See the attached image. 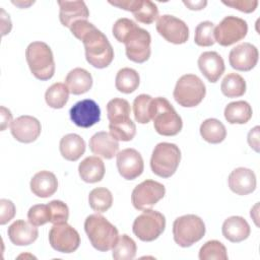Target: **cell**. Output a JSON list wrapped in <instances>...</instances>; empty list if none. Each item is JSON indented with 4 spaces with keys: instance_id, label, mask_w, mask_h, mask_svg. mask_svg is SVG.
Here are the masks:
<instances>
[{
    "instance_id": "obj_28",
    "label": "cell",
    "mask_w": 260,
    "mask_h": 260,
    "mask_svg": "<svg viewBox=\"0 0 260 260\" xmlns=\"http://www.w3.org/2000/svg\"><path fill=\"white\" fill-rule=\"evenodd\" d=\"M105 164L99 156H87L78 166V173L82 181L96 183L105 176Z\"/></svg>"
},
{
    "instance_id": "obj_7",
    "label": "cell",
    "mask_w": 260,
    "mask_h": 260,
    "mask_svg": "<svg viewBox=\"0 0 260 260\" xmlns=\"http://www.w3.org/2000/svg\"><path fill=\"white\" fill-rule=\"evenodd\" d=\"M203 220L195 214L179 216L173 223L174 241L180 247L187 248L200 241L205 235Z\"/></svg>"
},
{
    "instance_id": "obj_4",
    "label": "cell",
    "mask_w": 260,
    "mask_h": 260,
    "mask_svg": "<svg viewBox=\"0 0 260 260\" xmlns=\"http://www.w3.org/2000/svg\"><path fill=\"white\" fill-rule=\"evenodd\" d=\"M151 119L154 130L162 136H175L183 127V121L172 104L162 96L152 99Z\"/></svg>"
},
{
    "instance_id": "obj_18",
    "label": "cell",
    "mask_w": 260,
    "mask_h": 260,
    "mask_svg": "<svg viewBox=\"0 0 260 260\" xmlns=\"http://www.w3.org/2000/svg\"><path fill=\"white\" fill-rule=\"evenodd\" d=\"M42 131L40 121L28 115L17 117L11 124V134L19 142L31 143L38 139Z\"/></svg>"
},
{
    "instance_id": "obj_13",
    "label": "cell",
    "mask_w": 260,
    "mask_h": 260,
    "mask_svg": "<svg viewBox=\"0 0 260 260\" xmlns=\"http://www.w3.org/2000/svg\"><path fill=\"white\" fill-rule=\"evenodd\" d=\"M157 32L169 43L181 45L189 39V28L187 24L174 15L164 14L156 21Z\"/></svg>"
},
{
    "instance_id": "obj_11",
    "label": "cell",
    "mask_w": 260,
    "mask_h": 260,
    "mask_svg": "<svg viewBox=\"0 0 260 260\" xmlns=\"http://www.w3.org/2000/svg\"><path fill=\"white\" fill-rule=\"evenodd\" d=\"M51 247L60 253H73L80 245L78 232L67 222L55 223L49 232Z\"/></svg>"
},
{
    "instance_id": "obj_47",
    "label": "cell",
    "mask_w": 260,
    "mask_h": 260,
    "mask_svg": "<svg viewBox=\"0 0 260 260\" xmlns=\"http://www.w3.org/2000/svg\"><path fill=\"white\" fill-rule=\"evenodd\" d=\"M183 3L190 9V10H201L207 5V1H183Z\"/></svg>"
},
{
    "instance_id": "obj_32",
    "label": "cell",
    "mask_w": 260,
    "mask_h": 260,
    "mask_svg": "<svg viewBox=\"0 0 260 260\" xmlns=\"http://www.w3.org/2000/svg\"><path fill=\"white\" fill-rule=\"evenodd\" d=\"M88 203L92 210L98 213L106 212L112 207L113 195L111 191L104 187L94 188L89 192Z\"/></svg>"
},
{
    "instance_id": "obj_10",
    "label": "cell",
    "mask_w": 260,
    "mask_h": 260,
    "mask_svg": "<svg viewBox=\"0 0 260 260\" xmlns=\"http://www.w3.org/2000/svg\"><path fill=\"white\" fill-rule=\"evenodd\" d=\"M248 32L247 21L243 18L230 15L225 16L214 27V40L220 46L228 47L242 41Z\"/></svg>"
},
{
    "instance_id": "obj_15",
    "label": "cell",
    "mask_w": 260,
    "mask_h": 260,
    "mask_svg": "<svg viewBox=\"0 0 260 260\" xmlns=\"http://www.w3.org/2000/svg\"><path fill=\"white\" fill-rule=\"evenodd\" d=\"M71 121L78 127L89 128L100 122L101 109L99 105L90 99L77 102L69 111Z\"/></svg>"
},
{
    "instance_id": "obj_2",
    "label": "cell",
    "mask_w": 260,
    "mask_h": 260,
    "mask_svg": "<svg viewBox=\"0 0 260 260\" xmlns=\"http://www.w3.org/2000/svg\"><path fill=\"white\" fill-rule=\"evenodd\" d=\"M113 36L125 44L126 56L135 63H144L151 54L150 34L129 18H119L113 25Z\"/></svg>"
},
{
    "instance_id": "obj_26",
    "label": "cell",
    "mask_w": 260,
    "mask_h": 260,
    "mask_svg": "<svg viewBox=\"0 0 260 260\" xmlns=\"http://www.w3.org/2000/svg\"><path fill=\"white\" fill-rule=\"evenodd\" d=\"M65 84L72 94H83L91 88L92 76L87 70L77 67L69 71L65 78Z\"/></svg>"
},
{
    "instance_id": "obj_48",
    "label": "cell",
    "mask_w": 260,
    "mask_h": 260,
    "mask_svg": "<svg viewBox=\"0 0 260 260\" xmlns=\"http://www.w3.org/2000/svg\"><path fill=\"white\" fill-rule=\"evenodd\" d=\"M12 3L14 4V5H16V6H18V7H20V8H26V7H28L29 5H31V4H34L35 3V1H28L27 3H25V2H23V1H12Z\"/></svg>"
},
{
    "instance_id": "obj_14",
    "label": "cell",
    "mask_w": 260,
    "mask_h": 260,
    "mask_svg": "<svg viewBox=\"0 0 260 260\" xmlns=\"http://www.w3.org/2000/svg\"><path fill=\"white\" fill-rule=\"evenodd\" d=\"M109 3L132 12L135 19L141 23L150 24L158 17L157 6L150 0H114Z\"/></svg>"
},
{
    "instance_id": "obj_41",
    "label": "cell",
    "mask_w": 260,
    "mask_h": 260,
    "mask_svg": "<svg viewBox=\"0 0 260 260\" xmlns=\"http://www.w3.org/2000/svg\"><path fill=\"white\" fill-rule=\"evenodd\" d=\"M28 221L36 225H44L51 220V212L48 204H36L32 205L27 212Z\"/></svg>"
},
{
    "instance_id": "obj_8",
    "label": "cell",
    "mask_w": 260,
    "mask_h": 260,
    "mask_svg": "<svg viewBox=\"0 0 260 260\" xmlns=\"http://www.w3.org/2000/svg\"><path fill=\"white\" fill-rule=\"evenodd\" d=\"M206 94L203 81L195 74L182 75L175 86L173 96L182 107L193 108L198 106Z\"/></svg>"
},
{
    "instance_id": "obj_1",
    "label": "cell",
    "mask_w": 260,
    "mask_h": 260,
    "mask_svg": "<svg viewBox=\"0 0 260 260\" xmlns=\"http://www.w3.org/2000/svg\"><path fill=\"white\" fill-rule=\"evenodd\" d=\"M83 43L86 61L94 68L108 67L114 59V50L108 38L87 20L75 21L69 28Z\"/></svg>"
},
{
    "instance_id": "obj_42",
    "label": "cell",
    "mask_w": 260,
    "mask_h": 260,
    "mask_svg": "<svg viewBox=\"0 0 260 260\" xmlns=\"http://www.w3.org/2000/svg\"><path fill=\"white\" fill-rule=\"evenodd\" d=\"M50 212H51V220L53 224L67 222L69 217V208L68 206L61 200H52L48 203Z\"/></svg>"
},
{
    "instance_id": "obj_20",
    "label": "cell",
    "mask_w": 260,
    "mask_h": 260,
    "mask_svg": "<svg viewBox=\"0 0 260 260\" xmlns=\"http://www.w3.org/2000/svg\"><path fill=\"white\" fill-rule=\"evenodd\" d=\"M229 187L238 195H248L256 189L255 173L247 168H237L229 176Z\"/></svg>"
},
{
    "instance_id": "obj_24",
    "label": "cell",
    "mask_w": 260,
    "mask_h": 260,
    "mask_svg": "<svg viewBox=\"0 0 260 260\" xmlns=\"http://www.w3.org/2000/svg\"><path fill=\"white\" fill-rule=\"evenodd\" d=\"M222 236L232 243H240L246 240L251 233L250 225L242 216L228 217L221 228Z\"/></svg>"
},
{
    "instance_id": "obj_37",
    "label": "cell",
    "mask_w": 260,
    "mask_h": 260,
    "mask_svg": "<svg viewBox=\"0 0 260 260\" xmlns=\"http://www.w3.org/2000/svg\"><path fill=\"white\" fill-rule=\"evenodd\" d=\"M110 134L118 141H130L136 134V125L130 119L109 124Z\"/></svg>"
},
{
    "instance_id": "obj_46",
    "label": "cell",
    "mask_w": 260,
    "mask_h": 260,
    "mask_svg": "<svg viewBox=\"0 0 260 260\" xmlns=\"http://www.w3.org/2000/svg\"><path fill=\"white\" fill-rule=\"evenodd\" d=\"M1 131H4L7 127H9L12 124V114L11 112L6 109L5 107L1 106Z\"/></svg>"
},
{
    "instance_id": "obj_43",
    "label": "cell",
    "mask_w": 260,
    "mask_h": 260,
    "mask_svg": "<svg viewBox=\"0 0 260 260\" xmlns=\"http://www.w3.org/2000/svg\"><path fill=\"white\" fill-rule=\"evenodd\" d=\"M15 206L11 200L2 198L0 200V224H5L10 221L15 215Z\"/></svg>"
},
{
    "instance_id": "obj_38",
    "label": "cell",
    "mask_w": 260,
    "mask_h": 260,
    "mask_svg": "<svg viewBox=\"0 0 260 260\" xmlns=\"http://www.w3.org/2000/svg\"><path fill=\"white\" fill-rule=\"evenodd\" d=\"M130 112V104L124 99L115 98L111 100L107 105V116L110 123L128 119Z\"/></svg>"
},
{
    "instance_id": "obj_23",
    "label": "cell",
    "mask_w": 260,
    "mask_h": 260,
    "mask_svg": "<svg viewBox=\"0 0 260 260\" xmlns=\"http://www.w3.org/2000/svg\"><path fill=\"white\" fill-rule=\"evenodd\" d=\"M8 238L16 246H27L32 244L39 236L36 225L22 219L15 220L7 230Z\"/></svg>"
},
{
    "instance_id": "obj_16",
    "label": "cell",
    "mask_w": 260,
    "mask_h": 260,
    "mask_svg": "<svg viewBox=\"0 0 260 260\" xmlns=\"http://www.w3.org/2000/svg\"><path fill=\"white\" fill-rule=\"evenodd\" d=\"M117 169L125 180H134L143 172V158L136 149L125 148L117 153Z\"/></svg>"
},
{
    "instance_id": "obj_3",
    "label": "cell",
    "mask_w": 260,
    "mask_h": 260,
    "mask_svg": "<svg viewBox=\"0 0 260 260\" xmlns=\"http://www.w3.org/2000/svg\"><path fill=\"white\" fill-rule=\"evenodd\" d=\"M84 231L94 249L101 252H107L115 246L119 232L105 216L94 213L85 218Z\"/></svg>"
},
{
    "instance_id": "obj_33",
    "label": "cell",
    "mask_w": 260,
    "mask_h": 260,
    "mask_svg": "<svg viewBox=\"0 0 260 260\" xmlns=\"http://www.w3.org/2000/svg\"><path fill=\"white\" fill-rule=\"evenodd\" d=\"M220 89L228 98H239L246 92V81L238 73H229L223 77Z\"/></svg>"
},
{
    "instance_id": "obj_22",
    "label": "cell",
    "mask_w": 260,
    "mask_h": 260,
    "mask_svg": "<svg viewBox=\"0 0 260 260\" xmlns=\"http://www.w3.org/2000/svg\"><path fill=\"white\" fill-rule=\"evenodd\" d=\"M89 149L93 154L111 159L118 153L119 142L110 133L101 131L93 134L89 139Z\"/></svg>"
},
{
    "instance_id": "obj_12",
    "label": "cell",
    "mask_w": 260,
    "mask_h": 260,
    "mask_svg": "<svg viewBox=\"0 0 260 260\" xmlns=\"http://www.w3.org/2000/svg\"><path fill=\"white\" fill-rule=\"evenodd\" d=\"M166 194L165 186L153 180H145L132 191L131 202L137 210H144L155 205Z\"/></svg>"
},
{
    "instance_id": "obj_5",
    "label": "cell",
    "mask_w": 260,
    "mask_h": 260,
    "mask_svg": "<svg viewBox=\"0 0 260 260\" xmlns=\"http://www.w3.org/2000/svg\"><path fill=\"white\" fill-rule=\"evenodd\" d=\"M25 59L32 75L39 80H49L55 73L51 48L44 42H32L25 50Z\"/></svg>"
},
{
    "instance_id": "obj_44",
    "label": "cell",
    "mask_w": 260,
    "mask_h": 260,
    "mask_svg": "<svg viewBox=\"0 0 260 260\" xmlns=\"http://www.w3.org/2000/svg\"><path fill=\"white\" fill-rule=\"evenodd\" d=\"M222 3L232 8L238 9L245 13H251L255 11L258 6V1L254 0H231V1H222Z\"/></svg>"
},
{
    "instance_id": "obj_40",
    "label": "cell",
    "mask_w": 260,
    "mask_h": 260,
    "mask_svg": "<svg viewBox=\"0 0 260 260\" xmlns=\"http://www.w3.org/2000/svg\"><path fill=\"white\" fill-rule=\"evenodd\" d=\"M214 23L211 21H202L195 28L194 42L200 47H210L215 43Z\"/></svg>"
},
{
    "instance_id": "obj_36",
    "label": "cell",
    "mask_w": 260,
    "mask_h": 260,
    "mask_svg": "<svg viewBox=\"0 0 260 260\" xmlns=\"http://www.w3.org/2000/svg\"><path fill=\"white\" fill-rule=\"evenodd\" d=\"M152 98L149 94H139L133 102V113L136 122L147 124L151 120Z\"/></svg>"
},
{
    "instance_id": "obj_9",
    "label": "cell",
    "mask_w": 260,
    "mask_h": 260,
    "mask_svg": "<svg viewBox=\"0 0 260 260\" xmlns=\"http://www.w3.org/2000/svg\"><path fill=\"white\" fill-rule=\"evenodd\" d=\"M165 228V215L156 210L146 208L135 218L132 231L140 241L152 242L164 233Z\"/></svg>"
},
{
    "instance_id": "obj_39",
    "label": "cell",
    "mask_w": 260,
    "mask_h": 260,
    "mask_svg": "<svg viewBox=\"0 0 260 260\" xmlns=\"http://www.w3.org/2000/svg\"><path fill=\"white\" fill-rule=\"evenodd\" d=\"M228 258L224 245L216 240L206 242L199 250L200 260H228Z\"/></svg>"
},
{
    "instance_id": "obj_25",
    "label": "cell",
    "mask_w": 260,
    "mask_h": 260,
    "mask_svg": "<svg viewBox=\"0 0 260 260\" xmlns=\"http://www.w3.org/2000/svg\"><path fill=\"white\" fill-rule=\"evenodd\" d=\"M31 192L41 198H48L55 194L58 189V180L56 176L49 171L37 173L29 183Z\"/></svg>"
},
{
    "instance_id": "obj_19",
    "label": "cell",
    "mask_w": 260,
    "mask_h": 260,
    "mask_svg": "<svg viewBox=\"0 0 260 260\" xmlns=\"http://www.w3.org/2000/svg\"><path fill=\"white\" fill-rule=\"evenodd\" d=\"M198 67L209 82H216L224 72V61L214 51L203 52L198 58Z\"/></svg>"
},
{
    "instance_id": "obj_27",
    "label": "cell",
    "mask_w": 260,
    "mask_h": 260,
    "mask_svg": "<svg viewBox=\"0 0 260 260\" xmlns=\"http://www.w3.org/2000/svg\"><path fill=\"white\" fill-rule=\"evenodd\" d=\"M61 155L69 161H75L85 151V141L81 136L75 133L64 135L59 143Z\"/></svg>"
},
{
    "instance_id": "obj_45",
    "label": "cell",
    "mask_w": 260,
    "mask_h": 260,
    "mask_svg": "<svg viewBox=\"0 0 260 260\" xmlns=\"http://www.w3.org/2000/svg\"><path fill=\"white\" fill-rule=\"evenodd\" d=\"M259 133L260 127L255 126L248 133V143L251 148H253L256 152H259Z\"/></svg>"
},
{
    "instance_id": "obj_35",
    "label": "cell",
    "mask_w": 260,
    "mask_h": 260,
    "mask_svg": "<svg viewBox=\"0 0 260 260\" xmlns=\"http://www.w3.org/2000/svg\"><path fill=\"white\" fill-rule=\"evenodd\" d=\"M112 256L115 260H131L135 257L136 243L128 235H121L112 249Z\"/></svg>"
},
{
    "instance_id": "obj_29",
    "label": "cell",
    "mask_w": 260,
    "mask_h": 260,
    "mask_svg": "<svg viewBox=\"0 0 260 260\" xmlns=\"http://www.w3.org/2000/svg\"><path fill=\"white\" fill-rule=\"evenodd\" d=\"M224 118L230 124H246L252 118V107L245 101L228 104L224 108Z\"/></svg>"
},
{
    "instance_id": "obj_31",
    "label": "cell",
    "mask_w": 260,
    "mask_h": 260,
    "mask_svg": "<svg viewBox=\"0 0 260 260\" xmlns=\"http://www.w3.org/2000/svg\"><path fill=\"white\" fill-rule=\"evenodd\" d=\"M140 83V77L136 70L132 68H122L117 72L115 79L116 88L123 93H131L137 89Z\"/></svg>"
},
{
    "instance_id": "obj_17",
    "label": "cell",
    "mask_w": 260,
    "mask_h": 260,
    "mask_svg": "<svg viewBox=\"0 0 260 260\" xmlns=\"http://www.w3.org/2000/svg\"><path fill=\"white\" fill-rule=\"evenodd\" d=\"M258 58V49L250 43H242L234 47L229 54L230 65L238 71L252 70L256 66Z\"/></svg>"
},
{
    "instance_id": "obj_21",
    "label": "cell",
    "mask_w": 260,
    "mask_h": 260,
    "mask_svg": "<svg viewBox=\"0 0 260 260\" xmlns=\"http://www.w3.org/2000/svg\"><path fill=\"white\" fill-rule=\"evenodd\" d=\"M58 5L60 7V21L68 28L75 21L86 20L89 16V11L84 1H58Z\"/></svg>"
},
{
    "instance_id": "obj_6",
    "label": "cell",
    "mask_w": 260,
    "mask_h": 260,
    "mask_svg": "<svg viewBox=\"0 0 260 260\" xmlns=\"http://www.w3.org/2000/svg\"><path fill=\"white\" fill-rule=\"evenodd\" d=\"M181 150L170 142H160L154 147L151 158L150 168L153 174L160 178L172 177L180 164Z\"/></svg>"
},
{
    "instance_id": "obj_30",
    "label": "cell",
    "mask_w": 260,
    "mask_h": 260,
    "mask_svg": "<svg viewBox=\"0 0 260 260\" xmlns=\"http://www.w3.org/2000/svg\"><path fill=\"white\" fill-rule=\"evenodd\" d=\"M200 135L208 143L217 144L222 142L226 137L224 125L217 119L209 118L204 120L200 125Z\"/></svg>"
},
{
    "instance_id": "obj_34",
    "label": "cell",
    "mask_w": 260,
    "mask_h": 260,
    "mask_svg": "<svg viewBox=\"0 0 260 260\" xmlns=\"http://www.w3.org/2000/svg\"><path fill=\"white\" fill-rule=\"evenodd\" d=\"M69 90L66 84L56 82L52 84L45 93V100L49 107L53 109H62L68 102Z\"/></svg>"
}]
</instances>
